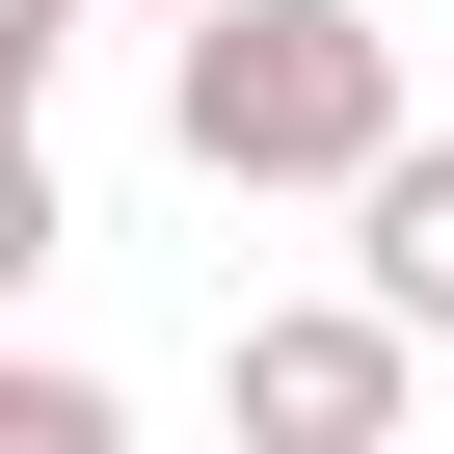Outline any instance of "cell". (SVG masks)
I'll use <instances>...</instances> for the list:
<instances>
[{
	"mask_svg": "<svg viewBox=\"0 0 454 454\" xmlns=\"http://www.w3.org/2000/svg\"><path fill=\"white\" fill-rule=\"evenodd\" d=\"M160 134H187V187H374L401 160V27L374 0H214V27L160 54Z\"/></svg>",
	"mask_w": 454,
	"mask_h": 454,
	"instance_id": "1",
	"label": "cell"
},
{
	"mask_svg": "<svg viewBox=\"0 0 454 454\" xmlns=\"http://www.w3.org/2000/svg\"><path fill=\"white\" fill-rule=\"evenodd\" d=\"M427 401V321L348 268V294H294V321H241V348H214V427H241V454H374Z\"/></svg>",
	"mask_w": 454,
	"mask_h": 454,
	"instance_id": "2",
	"label": "cell"
},
{
	"mask_svg": "<svg viewBox=\"0 0 454 454\" xmlns=\"http://www.w3.org/2000/svg\"><path fill=\"white\" fill-rule=\"evenodd\" d=\"M348 268H374V294H401V321L454 348V134H401V160L348 187Z\"/></svg>",
	"mask_w": 454,
	"mask_h": 454,
	"instance_id": "3",
	"label": "cell"
},
{
	"mask_svg": "<svg viewBox=\"0 0 454 454\" xmlns=\"http://www.w3.org/2000/svg\"><path fill=\"white\" fill-rule=\"evenodd\" d=\"M54 54H81V0H0V81H54Z\"/></svg>",
	"mask_w": 454,
	"mask_h": 454,
	"instance_id": "4",
	"label": "cell"
},
{
	"mask_svg": "<svg viewBox=\"0 0 454 454\" xmlns=\"http://www.w3.org/2000/svg\"><path fill=\"white\" fill-rule=\"evenodd\" d=\"M134 27H214V0H134Z\"/></svg>",
	"mask_w": 454,
	"mask_h": 454,
	"instance_id": "5",
	"label": "cell"
}]
</instances>
